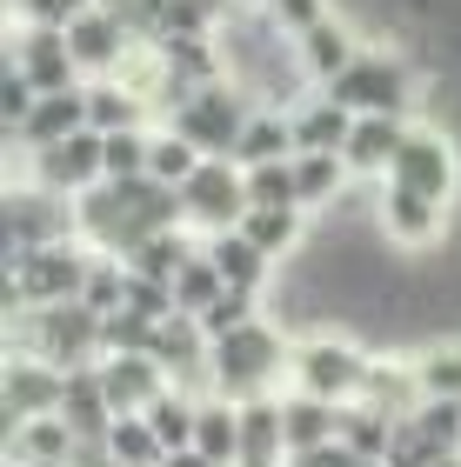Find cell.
<instances>
[{"label":"cell","instance_id":"cell-43","mask_svg":"<svg viewBox=\"0 0 461 467\" xmlns=\"http://www.w3.org/2000/svg\"><path fill=\"white\" fill-rule=\"evenodd\" d=\"M288 467H382L374 454H361V448H348V441H328V448H308V454H295Z\"/></svg>","mask_w":461,"mask_h":467},{"label":"cell","instance_id":"cell-32","mask_svg":"<svg viewBox=\"0 0 461 467\" xmlns=\"http://www.w3.org/2000/svg\"><path fill=\"white\" fill-rule=\"evenodd\" d=\"M100 454H108L114 467H167V448L148 428V414H120L108 428V441H100Z\"/></svg>","mask_w":461,"mask_h":467},{"label":"cell","instance_id":"cell-44","mask_svg":"<svg viewBox=\"0 0 461 467\" xmlns=\"http://www.w3.org/2000/svg\"><path fill=\"white\" fill-rule=\"evenodd\" d=\"M167 467H215V461H207L201 448H181V454H167Z\"/></svg>","mask_w":461,"mask_h":467},{"label":"cell","instance_id":"cell-22","mask_svg":"<svg viewBox=\"0 0 461 467\" xmlns=\"http://www.w3.org/2000/svg\"><path fill=\"white\" fill-rule=\"evenodd\" d=\"M288 394V388H281ZM281 394L241 400V461L255 467H288V420H281Z\"/></svg>","mask_w":461,"mask_h":467},{"label":"cell","instance_id":"cell-24","mask_svg":"<svg viewBox=\"0 0 461 467\" xmlns=\"http://www.w3.org/2000/svg\"><path fill=\"white\" fill-rule=\"evenodd\" d=\"M281 420H288V461L308 454V448H328L341 441V408L334 400H314V394H281Z\"/></svg>","mask_w":461,"mask_h":467},{"label":"cell","instance_id":"cell-42","mask_svg":"<svg viewBox=\"0 0 461 467\" xmlns=\"http://www.w3.org/2000/svg\"><path fill=\"white\" fill-rule=\"evenodd\" d=\"M261 7L275 14V27H288L295 40H301L308 27H321L328 14H341V7H334V0H261Z\"/></svg>","mask_w":461,"mask_h":467},{"label":"cell","instance_id":"cell-20","mask_svg":"<svg viewBox=\"0 0 461 467\" xmlns=\"http://www.w3.org/2000/svg\"><path fill=\"white\" fill-rule=\"evenodd\" d=\"M60 420H68V428L88 441V448H100V441H108V428H114V400H108V388H100V360L94 368H74L68 374V394H60Z\"/></svg>","mask_w":461,"mask_h":467},{"label":"cell","instance_id":"cell-9","mask_svg":"<svg viewBox=\"0 0 461 467\" xmlns=\"http://www.w3.org/2000/svg\"><path fill=\"white\" fill-rule=\"evenodd\" d=\"M7 181H27V187H47V194H60V201H80L88 187L108 181L100 134L80 127V134L60 140V147H20V174H7Z\"/></svg>","mask_w":461,"mask_h":467},{"label":"cell","instance_id":"cell-35","mask_svg":"<svg viewBox=\"0 0 461 467\" xmlns=\"http://www.w3.org/2000/svg\"><path fill=\"white\" fill-rule=\"evenodd\" d=\"M100 154H108V181H141L154 154V127H120V134H100Z\"/></svg>","mask_w":461,"mask_h":467},{"label":"cell","instance_id":"cell-25","mask_svg":"<svg viewBox=\"0 0 461 467\" xmlns=\"http://www.w3.org/2000/svg\"><path fill=\"white\" fill-rule=\"evenodd\" d=\"M241 234L267 254V261H295L308 247V207H247Z\"/></svg>","mask_w":461,"mask_h":467},{"label":"cell","instance_id":"cell-41","mask_svg":"<svg viewBox=\"0 0 461 467\" xmlns=\"http://www.w3.org/2000/svg\"><path fill=\"white\" fill-rule=\"evenodd\" d=\"M100 7H108L134 40H161V34H167V7H174V0H100Z\"/></svg>","mask_w":461,"mask_h":467},{"label":"cell","instance_id":"cell-13","mask_svg":"<svg viewBox=\"0 0 461 467\" xmlns=\"http://www.w3.org/2000/svg\"><path fill=\"white\" fill-rule=\"evenodd\" d=\"M7 67L27 74L34 94H68V88H80L74 47H68V34H54V27H7Z\"/></svg>","mask_w":461,"mask_h":467},{"label":"cell","instance_id":"cell-31","mask_svg":"<svg viewBox=\"0 0 461 467\" xmlns=\"http://www.w3.org/2000/svg\"><path fill=\"white\" fill-rule=\"evenodd\" d=\"M241 167H267V161H295V127H288V108H255V120L241 127L235 147Z\"/></svg>","mask_w":461,"mask_h":467},{"label":"cell","instance_id":"cell-46","mask_svg":"<svg viewBox=\"0 0 461 467\" xmlns=\"http://www.w3.org/2000/svg\"><path fill=\"white\" fill-rule=\"evenodd\" d=\"M235 467H255V461H235Z\"/></svg>","mask_w":461,"mask_h":467},{"label":"cell","instance_id":"cell-40","mask_svg":"<svg viewBox=\"0 0 461 467\" xmlns=\"http://www.w3.org/2000/svg\"><path fill=\"white\" fill-rule=\"evenodd\" d=\"M261 314V294H241V287H227L207 314H194V321L207 327V341H221V334H235V327H247Z\"/></svg>","mask_w":461,"mask_h":467},{"label":"cell","instance_id":"cell-29","mask_svg":"<svg viewBox=\"0 0 461 467\" xmlns=\"http://www.w3.org/2000/svg\"><path fill=\"white\" fill-rule=\"evenodd\" d=\"M201 254V234H187V227H167V234H154V241H141L134 254H128V274H148V281H167L174 287L181 281V267Z\"/></svg>","mask_w":461,"mask_h":467},{"label":"cell","instance_id":"cell-34","mask_svg":"<svg viewBox=\"0 0 461 467\" xmlns=\"http://www.w3.org/2000/svg\"><path fill=\"white\" fill-rule=\"evenodd\" d=\"M207 154L187 134H174V127H154V154H148V174L154 181H167V187H187L194 181V167H201Z\"/></svg>","mask_w":461,"mask_h":467},{"label":"cell","instance_id":"cell-8","mask_svg":"<svg viewBox=\"0 0 461 467\" xmlns=\"http://www.w3.org/2000/svg\"><path fill=\"white\" fill-rule=\"evenodd\" d=\"M247 167L241 161H215L207 154L194 167V181L181 187V214H187V234H201V241H215V234H235L247 221Z\"/></svg>","mask_w":461,"mask_h":467},{"label":"cell","instance_id":"cell-36","mask_svg":"<svg viewBox=\"0 0 461 467\" xmlns=\"http://www.w3.org/2000/svg\"><path fill=\"white\" fill-rule=\"evenodd\" d=\"M394 428H402V420L374 414L368 400H348V408H341V441H348V448H361V454H374V461L388 454V441H394Z\"/></svg>","mask_w":461,"mask_h":467},{"label":"cell","instance_id":"cell-4","mask_svg":"<svg viewBox=\"0 0 461 467\" xmlns=\"http://www.w3.org/2000/svg\"><path fill=\"white\" fill-rule=\"evenodd\" d=\"M100 321L88 301H60V307H14L7 314V354H34L54 368H94L100 360Z\"/></svg>","mask_w":461,"mask_h":467},{"label":"cell","instance_id":"cell-11","mask_svg":"<svg viewBox=\"0 0 461 467\" xmlns=\"http://www.w3.org/2000/svg\"><path fill=\"white\" fill-rule=\"evenodd\" d=\"M448 221H455V207L414 194L402 181H382V194H374V227H382L388 247H402V254H435L448 241Z\"/></svg>","mask_w":461,"mask_h":467},{"label":"cell","instance_id":"cell-18","mask_svg":"<svg viewBox=\"0 0 461 467\" xmlns=\"http://www.w3.org/2000/svg\"><path fill=\"white\" fill-rule=\"evenodd\" d=\"M88 448L60 414H40V420H20L7 428V467H74V454Z\"/></svg>","mask_w":461,"mask_h":467},{"label":"cell","instance_id":"cell-23","mask_svg":"<svg viewBox=\"0 0 461 467\" xmlns=\"http://www.w3.org/2000/svg\"><path fill=\"white\" fill-rule=\"evenodd\" d=\"M201 247H207V261H215V274L227 287H241V294H267V281H275V267H281V261H267L241 227L235 234H215V241H201Z\"/></svg>","mask_w":461,"mask_h":467},{"label":"cell","instance_id":"cell-2","mask_svg":"<svg viewBox=\"0 0 461 467\" xmlns=\"http://www.w3.org/2000/svg\"><path fill=\"white\" fill-rule=\"evenodd\" d=\"M288 368H295V341H288L281 321L255 314L247 327L221 334L215 354H207V388L221 400H261L288 388Z\"/></svg>","mask_w":461,"mask_h":467},{"label":"cell","instance_id":"cell-1","mask_svg":"<svg viewBox=\"0 0 461 467\" xmlns=\"http://www.w3.org/2000/svg\"><path fill=\"white\" fill-rule=\"evenodd\" d=\"M167 227H187L181 187H167L154 174H141V181H100V187H88V194L74 201V234L94 254H108V261H128L141 241H154V234H167Z\"/></svg>","mask_w":461,"mask_h":467},{"label":"cell","instance_id":"cell-15","mask_svg":"<svg viewBox=\"0 0 461 467\" xmlns=\"http://www.w3.org/2000/svg\"><path fill=\"white\" fill-rule=\"evenodd\" d=\"M408 127H414V114H354V134L341 147L348 174L354 181H388V167H394V154H402Z\"/></svg>","mask_w":461,"mask_h":467},{"label":"cell","instance_id":"cell-19","mask_svg":"<svg viewBox=\"0 0 461 467\" xmlns=\"http://www.w3.org/2000/svg\"><path fill=\"white\" fill-rule=\"evenodd\" d=\"M295 54H301L308 88H328V80L341 74L354 54H361V34H354V20H348V14H328L321 27H308V34L295 40Z\"/></svg>","mask_w":461,"mask_h":467},{"label":"cell","instance_id":"cell-16","mask_svg":"<svg viewBox=\"0 0 461 467\" xmlns=\"http://www.w3.org/2000/svg\"><path fill=\"white\" fill-rule=\"evenodd\" d=\"M100 388H108L114 414H148L154 400L174 388V374H167L154 354H108L100 360Z\"/></svg>","mask_w":461,"mask_h":467},{"label":"cell","instance_id":"cell-38","mask_svg":"<svg viewBox=\"0 0 461 467\" xmlns=\"http://www.w3.org/2000/svg\"><path fill=\"white\" fill-rule=\"evenodd\" d=\"M88 7L94 0H7V27H54V34H68Z\"/></svg>","mask_w":461,"mask_h":467},{"label":"cell","instance_id":"cell-33","mask_svg":"<svg viewBox=\"0 0 461 467\" xmlns=\"http://www.w3.org/2000/svg\"><path fill=\"white\" fill-rule=\"evenodd\" d=\"M194 420H201V394H194V388H167L154 408H148V428L161 434V448H167V454L194 448Z\"/></svg>","mask_w":461,"mask_h":467},{"label":"cell","instance_id":"cell-7","mask_svg":"<svg viewBox=\"0 0 461 467\" xmlns=\"http://www.w3.org/2000/svg\"><path fill=\"white\" fill-rule=\"evenodd\" d=\"M255 120V100H247L235 80H207V88H194L181 100L174 114H167L161 127H174V134H187L201 147V154H215V161H235V147H241V127Z\"/></svg>","mask_w":461,"mask_h":467},{"label":"cell","instance_id":"cell-39","mask_svg":"<svg viewBox=\"0 0 461 467\" xmlns=\"http://www.w3.org/2000/svg\"><path fill=\"white\" fill-rule=\"evenodd\" d=\"M247 201H255V207H301V194H295V161L247 167Z\"/></svg>","mask_w":461,"mask_h":467},{"label":"cell","instance_id":"cell-6","mask_svg":"<svg viewBox=\"0 0 461 467\" xmlns=\"http://www.w3.org/2000/svg\"><path fill=\"white\" fill-rule=\"evenodd\" d=\"M321 94H334L348 114H414L422 74H414V60L402 47H361Z\"/></svg>","mask_w":461,"mask_h":467},{"label":"cell","instance_id":"cell-10","mask_svg":"<svg viewBox=\"0 0 461 467\" xmlns=\"http://www.w3.org/2000/svg\"><path fill=\"white\" fill-rule=\"evenodd\" d=\"M388 181H402V187H414V194L455 207V194H461V140L442 120H414L402 154H394V167H388Z\"/></svg>","mask_w":461,"mask_h":467},{"label":"cell","instance_id":"cell-37","mask_svg":"<svg viewBox=\"0 0 461 467\" xmlns=\"http://www.w3.org/2000/svg\"><path fill=\"white\" fill-rule=\"evenodd\" d=\"M221 294H227V281L215 274V261H207V247H201L194 261L181 267V281H174V307H181V314H207Z\"/></svg>","mask_w":461,"mask_h":467},{"label":"cell","instance_id":"cell-5","mask_svg":"<svg viewBox=\"0 0 461 467\" xmlns=\"http://www.w3.org/2000/svg\"><path fill=\"white\" fill-rule=\"evenodd\" d=\"M94 261H100V254H94L88 241H54V247L7 254V314H14V307H60V301H80V294H88Z\"/></svg>","mask_w":461,"mask_h":467},{"label":"cell","instance_id":"cell-14","mask_svg":"<svg viewBox=\"0 0 461 467\" xmlns=\"http://www.w3.org/2000/svg\"><path fill=\"white\" fill-rule=\"evenodd\" d=\"M68 47H74L80 80H114L120 67H128V54H134V34H128V27H120V20L94 0V7L68 27Z\"/></svg>","mask_w":461,"mask_h":467},{"label":"cell","instance_id":"cell-21","mask_svg":"<svg viewBox=\"0 0 461 467\" xmlns=\"http://www.w3.org/2000/svg\"><path fill=\"white\" fill-rule=\"evenodd\" d=\"M80 127H88V80L68 88V94H40V108L27 114L20 140H7V154L14 147H60V140H74Z\"/></svg>","mask_w":461,"mask_h":467},{"label":"cell","instance_id":"cell-26","mask_svg":"<svg viewBox=\"0 0 461 467\" xmlns=\"http://www.w3.org/2000/svg\"><path fill=\"white\" fill-rule=\"evenodd\" d=\"M88 127L94 134H120V127H154V108L128 80H88Z\"/></svg>","mask_w":461,"mask_h":467},{"label":"cell","instance_id":"cell-27","mask_svg":"<svg viewBox=\"0 0 461 467\" xmlns=\"http://www.w3.org/2000/svg\"><path fill=\"white\" fill-rule=\"evenodd\" d=\"M194 448L215 461V467H235L241 461V400H221V394H201V420H194Z\"/></svg>","mask_w":461,"mask_h":467},{"label":"cell","instance_id":"cell-17","mask_svg":"<svg viewBox=\"0 0 461 467\" xmlns=\"http://www.w3.org/2000/svg\"><path fill=\"white\" fill-rule=\"evenodd\" d=\"M288 127H295V154H341L348 134H354V114L341 108L334 94H301L295 108H288Z\"/></svg>","mask_w":461,"mask_h":467},{"label":"cell","instance_id":"cell-12","mask_svg":"<svg viewBox=\"0 0 461 467\" xmlns=\"http://www.w3.org/2000/svg\"><path fill=\"white\" fill-rule=\"evenodd\" d=\"M60 394H68V368L34 360V354H7V368H0V414H7V428L60 414Z\"/></svg>","mask_w":461,"mask_h":467},{"label":"cell","instance_id":"cell-28","mask_svg":"<svg viewBox=\"0 0 461 467\" xmlns=\"http://www.w3.org/2000/svg\"><path fill=\"white\" fill-rule=\"evenodd\" d=\"M348 181H354V174H348L341 154H295V194H301L308 214H328V207H341Z\"/></svg>","mask_w":461,"mask_h":467},{"label":"cell","instance_id":"cell-30","mask_svg":"<svg viewBox=\"0 0 461 467\" xmlns=\"http://www.w3.org/2000/svg\"><path fill=\"white\" fill-rule=\"evenodd\" d=\"M408 360H414V388H422V400H461V341H455V334L422 341Z\"/></svg>","mask_w":461,"mask_h":467},{"label":"cell","instance_id":"cell-3","mask_svg":"<svg viewBox=\"0 0 461 467\" xmlns=\"http://www.w3.org/2000/svg\"><path fill=\"white\" fill-rule=\"evenodd\" d=\"M374 354L361 334L348 327H314L295 341V368H288V388L295 394H314V400H334V408H348V400L368 394V374H374Z\"/></svg>","mask_w":461,"mask_h":467},{"label":"cell","instance_id":"cell-45","mask_svg":"<svg viewBox=\"0 0 461 467\" xmlns=\"http://www.w3.org/2000/svg\"><path fill=\"white\" fill-rule=\"evenodd\" d=\"M435 467H461V454H442V461H435Z\"/></svg>","mask_w":461,"mask_h":467}]
</instances>
